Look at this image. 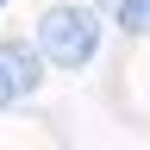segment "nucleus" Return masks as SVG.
<instances>
[{"label":"nucleus","mask_w":150,"mask_h":150,"mask_svg":"<svg viewBox=\"0 0 150 150\" xmlns=\"http://www.w3.org/2000/svg\"><path fill=\"white\" fill-rule=\"evenodd\" d=\"M31 44L50 63V75L88 81V75L106 63V50H112V25H106V13L94 6V0H50V6L38 13V25H31Z\"/></svg>","instance_id":"obj_1"},{"label":"nucleus","mask_w":150,"mask_h":150,"mask_svg":"<svg viewBox=\"0 0 150 150\" xmlns=\"http://www.w3.org/2000/svg\"><path fill=\"white\" fill-rule=\"evenodd\" d=\"M50 81H56V75H50V63L38 56V44L25 31H6V38H0V119H6V112H25Z\"/></svg>","instance_id":"obj_2"},{"label":"nucleus","mask_w":150,"mask_h":150,"mask_svg":"<svg viewBox=\"0 0 150 150\" xmlns=\"http://www.w3.org/2000/svg\"><path fill=\"white\" fill-rule=\"evenodd\" d=\"M106 25H112V38H125V44H144L150 38V0H112Z\"/></svg>","instance_id":"obj_3"},{"label":"nucleus","mask_w":150,"mask_h":150,"mask_svg":"<svg viewBox=\"0 0 150 150\" xmlns=\"http://www.w3.org/2000/svg\"><path fill=\"white\" fill-rule=\"evenodd\" d=\"M94 6H100V13H106V6H112V0H94Z\"/></svg>","instance_id":"obj_4"},{"label":"nucleus","mask_w":150,"mask_h":150,"mask_svg":"<svg viewBox=\"0 0 150 150\" xmlns=\"http://www.w3.org/2000/svg\"><path fill=\"white\" fill-rule=\"evenodd\" d=\"M0 13H13V0H0Z\"/></svg>","instance_id":"obj_5"}]
</instances>
